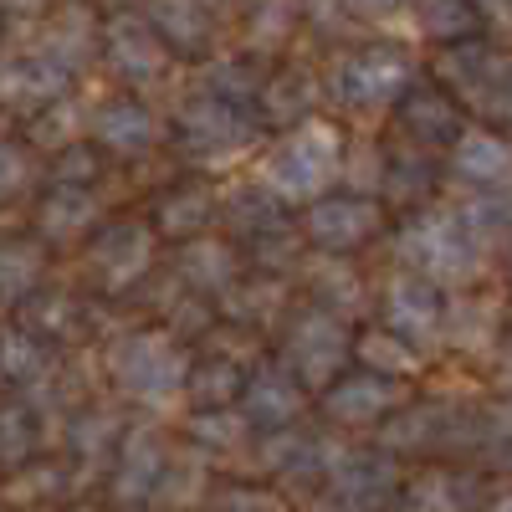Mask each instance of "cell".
<instances>
[{
  "label": "cell",
  "mask_w": 512,
  "mask_h": 512,
  "mask_svg": "<svg viewBox=\"0 0 512 512\" xmlns=\"http://www.w3.org/2000/svg\"><path fill=\"white\" fill-rule=\"evenodd\" d=\"M390 256L400 272H415L436 287H472L487 272L492 246L456 216V205H425L395 226Z\"/></svg>",
  "instance_id": "cell-1"
},
{
  "label": "cell",
  "mask_w": 512,
  "mask_h": 512,
  "mask_svg": "<svg viewBox=\"0 0 512 512\" xmlns=\"http://www.w3.org/2000/svg\"><path fill=\"white\" fill-rule=\"evenodd\" d=\"M338 175H344V134H338V123L313 118V123H297L287 134H277L262 149V159H256L251 180L282 205H313L333 195Z\"/></svg>",
  "instance_id": "cell-2"
},
{
  "label": "cell",
  "mask_w": 512,
  "mask_h": 512,
  "mask_svg": "<svg viewBox=\"0 0 512 512\" xmlns=\"http://www.w3.org/2000/svg\"><path fill=\"white\" fill-rule=\"evenodd\" d=\"M415 82V62L395 41H364L344 47L323 72V98L344 113H384L405 98Z\"/></svg>",
  "instance_id": "cell-3"
},
{
  "label": "cell",
  "mask_w": 512,
  "mask_h": 512,
  "mask_svg": "<svg viewBox=\"0 0 512 512\" xmlns=\"http://www.w3.org/2000/svg\"><path fill=\"white\" fill-rule=\"evenodd\" d=\"M103 374L113 379L118 395L139 400V405H164V400L185 395L190 349L180 338H169L164 328H134V333H118L108 344Z\"/></svg>",
  "instance_id": "cell-4"
},
{
  "label": "cell",
  "mask_w": 512,
  "mask_h": 512,
  "mask_svg": "<svg viewBox=\"0 0 512 512\" xmlns=\"http://www.w3.org/2000/svg\"><path fill=\"white\" fill-rule=\"evenodd\" d=\"M277 364L308 395H323L333 379H344L354 369V328L318 308H297L277 333Z\"/></svg>",
  "instance_id": "cell-5"
},
{
  "label": "cell",
  "mask_w": 512,
  "mask_h": 512,
  "mask_svg": "<svg viewBox=\"0 0 512 512\" xmlns=\"http://www.w3.org/2000/svg\"><path fill=\"white\" fill-rule=\"evenodd\" d=\"M436 72H441V88L466 108H477L487 128L512 134V52L477 36V41H461V47H446Z\"/></svg>",
  "instance_id": "cell-6"
},
{
  "label": "cell",
  "mask_w": 512,
  "mask_h": 512,
  "mask_svg": "<svg viewBox=\"0 0 512 512\" xmlns=\"http://www.w3.org/2000/svg\"><path fill=\"white\" fill-rule=\"evenodd\" d=\"M159 267V236L149 221L123 216L103 221L98 236L82 246V277L103 297H134Z\"/></svg>",
  "instance_id": "cell-7"
},
{
  "label": "cell",
  "mask_w": 512,
  "mask_h": 512,
  "mask_svg": "<svg viewBox=\"0 0 512 512\" xmlns=\"http://www.w3.org/2000/svg\"><path fill=\"white\" fill-rule=\"evenodd\" d=\"M262 118L251 108H231V103H216V98H200L190 93L169 123V139L175 149L195 164H226V159H241L262 144Z\"/></svg>",
  "instance_id": "cell-8"
},
{
  "label": "cell",
  "mask_w": 512,
  "mask_h": 512,
  "mask_svg": "<svg viewBox=\"0 0 512 512\" xmlns=\"http://www.w3.org/2000/svg\"><path fill=\"white\" fill-rule=\"evenodd\" d=\"M374 308H379V328H390L395 338H405L415 354L446 349V313H451L446 287H436V282H425V277L395 267L390 282L379 287Z\"/></svg>",
  "instance_id": "cell-9"
},
{
  "label": "cell",
  "mask_w": 512,
  "mask_h": 512,
  "mask_svg": "<svg viewBox=\"0 0 512 512\" xmlns=\"http://www.w3.org/2000/svg\"><path fill=\"white\" fill-rule=\"evenodd\" d=\"M466 415L472 405L461 400H446V395H420V400H405L390 420L374 431V446L384 456H431V451H461L466 441Z\"/></svg>",
  "instance_id": "cell-10"
},
{
  "label": "cell",
  "mask_w": 512,
  "mask_h": 512,
  "mask_svg": "<svg viewBox=\"0 0 512 512\" xmlns=\"http://www.w3.org/2000/svg\"><path fill=\"white\" fill-rule=\"evenodd\" d=\"M384 226H390V210L379 200L349 195V190H333V195L303 205V216H297V231H303L308 251H318V256H354L369 241H379Z\"/></svg>",
  "instance_id": "cell-11"
},
{
  "label": "cell",
  "mask_w": 512,
  "mask_h": 512,
  "mask_svg": "<svg viewBox=\"0 0 512 512\" xmlns=\"http://www.w3.org/2000/svg\"><path fill=\"white\" fill-rule=\"evenodd\" d=\"M98 62L123 82V88H154L175 67V52L159 41V31L144 21V11H113L98 31Z\"/></svg>",
  "instance_id": "cell-12"
},
{
  "label": "cell",
  "mask_w": 512,
  "mask_h": 512,
  "mask_svg": "<svg viewBox=\"0 0 512 512\" xmlns=\"http://www.w3.org/2000/svg\"><path fill=\"white\" fill-rule=\"evenodd\" d=\"M466 134L461 103L441 88V82H410L405 98L390 108V144L415 149V154H446Z\"/></svg>",
  "instance_id": "cell-13"
},
{
  "label": "cell",
  "mask_w": 512,
  "mask_h": 512,
  "mask_svg": "<svg viewBox=\"0 0 512 512\" xmlns=\"http://www.w3.org/2000/svg\"><path fill=\"white\" fill-rule=\"evenodd\" d=\"M88 144L98 154L144 159L159 144H169V118L134 93H118V98H103L88 108Z\"/></svg>",
  "instance_id": "cell-14"
},
{
  "label": "cell",
  "mask_w": 512,
  "mask_h": 512,
  "mask_svg": "<svg viewBox=\"0 0 512 512\" xmlns=\"http://www.w3.org/2000/svg\"><path fill=\"white\" fill-rule=\"evenodd\" d=\"M333 512H384L400 497V461L384 456L379 446L369 451H344L333 461V472L323 482Z\"/></svg>",
  "instance_id": "cell-15"
},
{
  "label": "cell",
  "mask_w": 512,
  "mask_h": 512,
  "mask_svg": "<svg viewBox=\"0 0 512 512\" xmlns=\"http://www.w3.org/2000/svg\"><path fill=\"white\" fill-rule=\"evenodd\" d=\"M175 466V451L169 441L154 431V425H128L123 441H118V456L108 466V492L113 502L123 507H144V502H159V487Z\"/></svg>",
  "instance_id": "cell-16"
},
{
  "label": "cell",
  "mask_w": 512,
  "mask_h": 512,
  "mask_svg": "<svg viewBox=\"0 0 512 512\" xmlns=\"http://www.w3.org/2000/svg\"><path fill=\"white\" fill-rule=\"evenodd\" d=\"M405 400H410L405 384L364 374V369H349L344 379H333L328 390L318 395V410H323L328 425H344V431H379Z\"/></svg>",
  "instance_id": "cell-17"
},
{
  "label": "cell",
  "mask_w": 512,
  "mask_h": 512,
  "mask_svg": "<svg viewBox=\"0 0 512 512\" xmlns=\"http://www.w3.org/2000/svg\"><path fill=\"white\" fill-rule=\"evenodd\" d=\"M236 410L246 415L251 431L272 436V431H287V425H297V420L308 415V390L277 364V354H272V359L262 354V359L246 369V384H241Z\"/></svg>",
  "instance_id": "cell-18"
},
{
  "label": "cell",
  "mask_w": 512,
  "mask_h": 512,
  "mask_svg": "<svg viewBox=\"0 0 512 512\" xmlns=\"http://www.w3.org/2000/svg\"><path fill=\"white\" fill-rule=\"evenodd\" d=\"M292 282H297V292L308 297L303 308H318V313H328L338 323H354V318H364L374 308V292H369L364 272L349 262V256H318V251H308V262L297 267Z\"/></svg>",
  "instance_id": "cell-19"
},
{
  "label": "cell",
  "mask_w": 512,
  "mask_h": 512,
  "mask_svg": "<svg viewBox=\"0 0 512 512\" xmlns=\"http://www.w3.org/2000/svg\"><path fill=\"white\" fill-rule=\"evenodd\" d=\"M256 456H262L267 477L292 482V487H313V482H328V472H333V461L344 456V446L297 420V425H287V431H272Z\"/></svg>",
  "instance_id": "cell-20"
},
{
  "label": "cell",
  "mask_w": 512,
  "mask_h": 512,
  "mask_svg": "<svg viewBox=\"0 0 512 512\" xmlns=\"http://www.w3.org/2000/svg\"><path fill=\"white\" fill-rule=\"evenodd\" d=\"M441 175L461 190V195H482V190H502L512 185V139L497 134L487 123H472L466 134L446 149Z\"/></svg>",
  "instance_id": "cell-21"
},
{
  "label": "cell",
  "mask_w": 512,
  "mask_h": 512,
  "mask_svg": "<svg viewBox=\"0 0 512 512\" xmlns=\"http://www.w3.org/2000/svg\"><path fill=\"white\" fill-rule=\"evenodd\" d=\"M72 88H77V72H67L62 62H52L36 47L0 62V103H6L11 113H21V118H36L41 108L72 98Z\"/></svg>",
  "instance_id": "cell-22"
},
{
  "label": "cell",
  "mask_w": 512,
  "mask_h": 512,
  "mask_svg": "<svg viewBox=\"0 0 512 512\" xmlns=\"http://www.w3.org/2000/svg\"><path fill=\"white\" fill-rule=\"evenodd\" d=\"M169 277H175L185 292L205 297V303H221V297L246 277L241 267V251L226 241V236H195L185 246H175V262H169Z\"/></svg>",
  "instance_id": "cell-23"
},
{
  "label": "cell",
  "mask_w": 512,
  "mask_h": 512,
  "mask_svg": "<svg viewBox=\"0 0 512 512\" xmlns=\"http://www.w3.org/2000/svg\"><path fill=\"white\" fill-rule=\"evenodd\" d=\"M221 221V190L205 185V180H175L169 190H159L154 210H149V226L159 241L169 246H185L195 236H210Z\"/></svg>",
  "instance_id": "cell-24"
},
{
  "label": "cell",
  "mask_w": 512,
  "mask_h": 512,
  "mask_svg": "<svg viewBox=\"0 0 512 512\" xmlns=\"http://www.w3.org/2000/svg\"><path fill=\"white\" fill-rule=\"evenodd\" d=\"M318 103H323V77L313 67H303V62H287V67L267 72L262 98H256L251 113L262 118V128L287 134V128H297V123H313Z\"/></svg>",
  "instance_id": "cell-25"
},
{
  "label": "cell",
  "mask_w": 512,
  "mask_h": 512,
  "mask_svg": "<svg viewBox=\"0 0 512 512\" xmlns=\"http://www.w3.org/2000/svg\"><path fill=\"white\" fill-rule=\"evenodd\" d=\"M139 11L164 47L185 57H205L221 36V0H144Z\"/></svg>",
  "instance_id": "cell-26"
},
{
  "label": "cell",
  "mask_w": 512,
  "mask_h": 512,
  "mask_svg": "<svg viewBox=\"0 0 512 512\" xmlns=\"http://www.w3.org/2000/svg\"><path fill=\"white\" fill-rule=\"evenodd\" d=\"M98 31H103V16L88 6V0H62L57 11H47V21H41L31 47L47 52L52 62H62L67 72H82L98 57Z\"/></svg>",
  "instance_id": "cell-27"
},
{
  "label": "cell",
  "mask_w": 512,
  "mask_h": 512,
  "mask_svg": "<svg viewBox=\"0 0 512 512\" xmlns=\"http://www.w3.org/2000/svg\"><path fill=\"white\" fill-rule=\"evenodd\" d=\"M103 226V195L98 190H47L36 200V241L41 246H72L93 241Z\"/></svg>",
  "instance_id": "cell-28"
},
{
  "label": "cell",
  "mask_w": 512,
  "mask_h": 512,
  "mask_svg": "<svg viewBox=\"0 0 512 512\" xmlns=\"http://www.w3.org/2000/svg\"><path fill=\"white\" fill-rule=\"evenodd\" d=\"M221 323H236L241 333H267V328H282L292 318V282H277V277H256L246 272L221 303H216Z\"/></svg>",
  "instance_id": "cell-29"
},
{
  "label": "cell",
  "mask_w": 512,
  "mask_h": 512,
  "mask_svg": "<svg viewBox=\"0 0 512 512\" xmlns=\"http://www.w3.org/2000/svg\"><path fill=\"white\" fill-rule=\"evenodd\" d=\"M482 507V482L477 472L461 466H425L420 477L400 482L395 512H477Z\"/></svg>",
  "instance_id": "cell-30"
},
{
  "label": "cell",
  "mask_w": 512,
  "mask_h": 512,
  "mask_svg": "<svg viewBox=\"0 0 512 512\" xmlns=\"http://www.w3.org/2000/svg\"><path fill=\"white\" fill-rule=\"evenodd\" d=\"M441 185V164L431 154H415V149H400L390 144L384 154V185H379V205L395 210V216H415V210L431 205Z\"/></svg>",
  "instance_id": "cell-31"
},
{
  "label": "cell",
  "mask_w": 512,
  "mask_h": 512,
  "mask_svg": "<svg viewBox=\"0 0 512 512\" xmlns=\"http://www.w3.org/2000/svg\"><path fill=\"white\" fill-rule=\"evenodd\" d=\"M16 323L31 328L47 349H67V344H82V338H88L93 313H88V303H82V297H72V292H62V287H41L31 303H21V318H16Z\"/></svg>",
  "instance_id": "cell-32"
},
{
  "label": "cell",
  "mask_w": 512,
  "mask_h": 512,
  "mask_svg": "<svg viewBox=\"0 0 512 512\" xmlns=\"http://www.w3.org/2000/svg\"><path fill=\"white\" fill-rule=\"evenodd\" d=\"M262 82H267V67L241 52V57H205L190 77V88L200 98H216V103H231V108H256Z\"/></svg>",
  "instance_id": "cell-33"
},
{
  "label": "cell",
  "mask_w": 512,
  "mask_h": 512,
  "mask_svg": "<svg viewBox=\"0 0 512 512\" xmlns=\"http://www.w3.org/2000/svg\"><path fill=\"white\" fill-rule=\"evenodd\" d=\"M502 338H507V313H502V308L482 303V297H451L446 349L472 354V359H492Z\"/></svg>",
  "instance_id": "cell-34"
},
{
  "label": "cell",
  "mask_w": 512,
  "mask_h": 512,
  "mask_svg": "<svg viewBox=\"0 0 512 512\" xmlns=\"http://www.w3.org/2000/svg\"><path fill=\"white\" fill-rule=\"evenodd\" d=\"M216 226L231 231V246H246V241H256V236L287 226V205L272 200L256 180H241V185L221 190V221H216Z\"/></svg>",
  "instance_id": "cell-35"
},
{
  "label": "cell",
  "mask_w": 512,
  "mask_h": 512,
  "mask_svg": "<svg viewBox=\"0 0 512 512\" xmlns=\"http://www.w3.org/2000/svg\"><path fill=\"white\" fill-rule=\"evenodd\" d=\"M246 369L236 354L226 349H210L200 359H190V374H185V400L190 410H231L241 400V384H246Z\"/></svg>",
  "instance_id": "cell-36"
},
{
  "label": "cell",
  "mask_w": 512,
  "mask_h": 512,
  "mask_svg": "<svg viewBox=\"0 0 512 512\" xmlns=\"http://www.w3.org/2000/svg\"><path fill=\"white\" fill-rule=\"evenodd\" d=\"M246 57H282L303 36V0H251L241 16Z\"/></svg>",
  "instance_id": "cell-37"
},
{
  "label": "cell",
  "mask_w": 512,
  "mask_h": 512,
  "mask_svg": "<svg viewBox=\"0 0 512 512\" xmlns=\"http://www.w3.org/2000/svg\"><path fill=\"white\" fill-rule=\"evenodd\" d=\"M461 451L472 456V461H482L487 472H512V400L507 395L472 405Z\"/></svg>",
  "instance_id": "cell-38"
},
{
  "label": "cell",
  "mask_w": 512,
  "mask_h": 512,
  "mask_svg": "<svg viewBox=\"0 0 512 512\" xmlns=\"http://www.w3.org/2000/svg\"><path fill=\"white\" fill-rule=\"evenodd\" d=\"M123 431H128V420H123L118 410H108V405H77V410L67 415V425H62V441H67L72 461L103 466V461L118 456Z\"/></svg>",
  "instance_id": "cell-39"
},
{
  "label": "cell",
  "mask_w": 512,
  "mask_h": 512,
  "mask_svg": "<svg viewBox=\"0 0 512 512\" xmlns=\"http://www.w3.org/2000/svg\"><path fill=\"white\" fill-rule=\"evenodd\" d=\"M47 287V246L36 236L0 241V308H21Z\"/></svg>",
  "instance_id": "cell-40"
},
{
  "label": "cell",
  "mask_w": 512,
  "mask_h": 512,
  "mask_svg": "<svg viewBox=\"0 0 512 512\" xmlns=\"http://www.w3.org/2000/svg\"><path fill=\"white\" fill-rule=\"evenodd\" d=\"M47 374H52V349L31 328L6 318L0 323V384L6 390H36Z\"/></svg>",
  "instance_id": "cell-41"
},
{
  "label": "cell",
  "mask_w": 512,
  "mask_h": 512,
  "mask_svg": "<svg viewBox=\"0 0 512 512\" xmlns=\"http://www.w3.org/2000/svg\"><path fill=\"white\" fill-rule=\"evenodd\" d=\"M236 251H241V267H246V272L277 277V282H292L297 267L308 262V241H303V231H297V221H287V226H277V231H267V236H256V241H246V246H236Z\"/></svg>",
  "instance_id": "cell-42"
},
{
  "label": "cell",
  "mask_w": 512,
  "mask_h": 512,
  "mask_svg": "<svg viewBox=\"0 0 512 512\" xmlns=\"http://www.w3.org/2000/svg\"><path fill=\"white\" fill-rule=\"evenodd\" d=\"M354 364L364 369V374H379V379H395V384H405V379H415L420 369H425V354H415L405 338H395L390 328H364V333H354Z\"/></svg>",
  "instance_id": "cell-43"
},
{
  "label": "cell",
  "mask_w": 512,
  "mask_h": 512,
  "mask_svg": "<svg viewBox=\"0 0 512 512\" xmlns=\"http://www.w3.org/2000/svg\"><path fill=\"white\" fill-rule=\"evenodd\" d=\"M415 21H420V36L436 41L441 52L482 36V16L472 11V0H415Z\"/></svg>",
  "instance_id": "cell-44"
},
{
  "label": "cell",
  "mask_w": 512,
  "mask_h": 512,
  "mask_svg": "<svg viewBox=\"0 0 512 512\" xmlns=\"http://www.w3.org/2000/svg\"><path fill=\"white\" fill-rule=\"evenodd\" d=\"M36 451H41V410L31 400L0 405V466L21 472V466H31Z\"/></svg>",
  "instance_id": "cell-45"
},
{
  "label": "cell",
  "mask_w": 512,
  "mask_h": 512,
  "mask_svg": "<svg viewBox=\"0 0 512 512\" xmlns=\"http://www.w3.org/2000/svg\"><path fill=\"white\" fill-rule=\"evenodd\" d=\"M26 139L36 149H47V154H62V149L88 139V108H82L77 98H62L52 108H41L36 118H26Z\"/></svg>",
  "instance_id": "cell-46"
},
{
  "label": "cell",
  "mask_w": 512,
  "mask_h": 512,
  "mask_svg": "<svg viewBox=\"0 0 512 512\" xmlns=\"http://www.w3.org/2000/svg\"><path fill=\"white\" fill-rule=\"evenodd\" d=\"M185 436L195 441V451L205 456H226V451H241L251 441V425L246 415L231 405V410H190L185 420Z\"/></svg>",
  "instance_id": "cell-47"
},
{
  "label": "cell",
  "mask_w": 512,
  "mask_h": 512,
  "mask_svg": "<svg viewBox=\"0 0 512 512\" xmlns=\"http://www.w3.org/2000/svg\"><path fill=\"white\" fill-rule=\"evenodd\" d=\"M456 216L472 226L487 246L492 241H512V185L482 190V195H456Z\"/></svg>",
  "instance_id": "cell-48"
},
{
  "label": "cell",
  "mask_w": 512,
  "mask_h": 512,
  "mask_svg": "<svg viewBox=\"0 0 512 512\" xmlns=\"http://www.w3.org/2000/svg\"><path fill=\"white\" fill-rule=\"evenodd\" d=\"M384 154H390V144H374V139H354V144H344V175H338V185H344L349 195L379 200V185H384Z\"/></svg>",
  "instance_id": "cell-49"
},
{
  "label": "cell",
  "mask_w": 512,
  "mask_h": 512,
  "mask_svg": "<svg viewBox=\"0 0 512 512\" xmlns=\"http://www.w3.org/2000/svg\"><path fill=\"white\" fill-rule=\"evenodd\" d=\"M103 175V154L82 139V144H72V149H62V154H52V164H47V180L57 185V190H93V180Z\"/></svg>",
  "instance_id": "cell-50"
},
{
  "label": "cell",
  "mask_w": 512,
  "mask_h": 512,
  "mask_svg": "<svg viewBox=\"0 0 512 512\" xmlns=\"http://www.w3.org/2000/svg\"><path fill=\"white\" fill-rule=\"evenodd\" d=\"M303 31L318 47H344L354 36V16L344 11V0H303Z\"/></svg>",
  "instance_id": "cell-51"
},
{
  "label": "cell",
  "mask_w": 512,
  "mask_h": 512,
  "mask_svg": "<svg viewBox=\"0 0 512 512\" xmlns=\"http://www.w3.org/2000/svg\"><path fill=\"white\" fill-rule=\"evenodd\" d=\"M36 180V159L21 139H0V200H16L26 195Z\"/></svg>",
  "instance_id": "cell-52"
},
{
  "label": "cell",
  "mask_w": 512,
  "mask_h": 512,
  "mask_svg": "<svg viewBox=\"0 0 512 512\" xmlns=\"http://www.w3.org/2000/svg\"><path fill=\"white\" fill-rule=\"evenodd\" d=\"M200 512H282V507H277V497L262 492V487L231 482V487H216V492H210V497L200 502Z\"/></svg>",
  "instance_id": "cell-53"
},
{
  "label": "cell",
  "mask_w": 512,
  "mask_h": 512,
  "mask_svg": "<svg viewBox=\"0 0 512 512\" xmlns=\"http://www.w3.org/2000/svg\"><path fill=\"white\" fill-rule=\"evenodd\" d=\"M415 0H344V11L354 16V21H379V16H400V11H410Z\"/></svg>",
  "instance_id": "cell-54"
},
{
  "label": "cell",
  "mask_w": 512,
  "mask_h": 512,
  "mask_svg": "<svg viewBox=\"0 0 512 512\" xmlns=\"http://www.w3.org/2000/svg\"><path fill=\"white\" fill-rule=\"evenodd\" d=\"M492 384H497V395H507L512 400V333L497 344V354H492Z\"/></svg>",
  "instance_id": "cell-55"
},
{
  "label": "cell",
  "mask_w": 512,
  "mask_h": 512,
  "mask_svg": "<svg viewBox=\"0 0 512 512\" xmlns=\"http://www.w3.org/2000/svg\"><path fill=\"white\" fill-rule=\"evenodd\" d=\"M482 26H512V0H472Z\"/></svg>",
  "instance_id": "cell-56"
},
{
  "label": "cell",
  "mask_w": 512,
  "mask_h": 512,
  "mask_svg": "<svg viewBox=\"0 0 512 512\" xmlns=\"http://www.w3.org/2000/svg\"><path fill=\"white\" fill-rule=\"evenodd\" d=\"M0 16H47V0H0Z\"/></svg>",
  "instance_id": "cell-57"
},
{
  "label": "cell",
  "mask_w": 512,
  "mask_h": 512,
  "mask_svg": "<svg viewBox=\"0 0 512 512\" xmlns=\"http://www.w3.org/2000/svg\"><path fill=\"white\" fill-rule=\"evenodd\" d=\"M487 512H512V492H497V497L487 502Z\"/></svg>",
  "instance_id": "cell-58"
},
{
  "label": "cell",
  "mask_w": 512,
  "mask_h": 512,
  "mask_svg": "<svg viewBox=\"0 0 512 512\" xmlns=\"http://www.w3.org/2000/svg\"><path fill=\"white\" fill-rule=\"evenodd\" d=\"M502 272H507V282H512V241H507V262H502Z\"/></svg>",
  "instance_id": "cell-59"
},
{
  "label": "cell",
  "mask_w": 512,
  "mask_h": 512,
  "mask_svg": "<svg viewBox=\"0 0 512 512\" xmlns=\"http://www.w3.org/2000/svg\"><path fill=\"white\" fill-rule=\"evenodd\" d=\"M507 323H512V318H507Z\"/></svg>",
  "instance_id": "cell-60"
}]
</instances>
